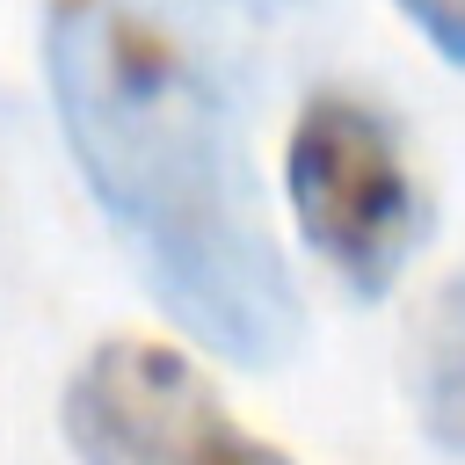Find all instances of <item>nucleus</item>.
<instances>
[{"label": "nucleus", "instance_id": "obj_1", "mask_svg": "<svg viewBox=\"0 0 465 465\" xmlns=\"http://www.w3.org/2000/svg\"><path fill=\"white\" fill-rule=\"evenodd\" d=\"M44 80L80 182L160 312L225 363H283L305 305L211 65L138 0H44Z\"/></svg>", "mask_w": 465, "mask_h": 465}, {"label": "nucleus", "instance_id": "obj_2", "mask_svg": "<svg viewBox=\"0 0 465 465\" xmlns=\"http://www.w3.org/2000/svg\"><path fill=\"white\" fill-rule=\"evenodd\" d=\"M283 189L305 247L356 298H385L429 240V182L392 116L363 94L327 87L298 109L283 145Z\"/></svg>", "mask_w": 465, "mask_h": 465}, {"label": "nucleus", "instance_id": "obj_3", "mask_svg": "<svg viewBox=\"0 0 465 465\" xmlns=\"http://www.w3.org/2000/svg\"><path fill=\"white\" fill-rule=\"evenodd\" d=\"M58 429L80 465H291L276 443L232 421L218 385L160 341L116 334L80 356L58 400Z\"/></svg>", "mask_w": 465, "mask_h": 465}, {"label": "nucleus", "instance_id": "obj_4", "mask_svg": "<svg viewBox=\"0 0 465 465\" xmlns=\"http://www.w3.org/2000/svg\"><path fill=\"white\" fill-rule=\"evenodd\" d=\"M400 385L414 400V421L436 450L465 458V269H450L436 283V298L414 312L407 356H400Z\"/></svg>", "mask_w": 465, "mask_h": 465}, {"label": "nucleus", "instance_id": "obj_5", "mask_svg": "<svg viewBox=\"0 0 465 465\" xmlns=\"http://www.w3.org/2000/svg\"><path fill=\"white\" fill-rule=\"evenodd\" d=\"M400 15H407L450 65H465V0H400Z\"/></svg>", "mask_w": 465, "mask_h": 465}, {"label": "nucleus", "instance_id": "obj_6", "mask_svg": "<svg viewBox=\"0 0 465 465\" xmlns=\"http://www.w3.org/2000/svg\"><path fill=\"white\" fill-rule=\"evenodd\" d=\"M225 7H247V15H298V7H320V0H225Z\"/></svg>", "mask_w": 465, "mask_h": 465}]
</instances>
